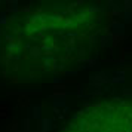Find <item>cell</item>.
<instances>
[{
	"instance_id": "6da1fadb",
	"label": "cell",
	"mask_w": 132,
	"mask_h": 132,
	"mask_svg": "<svg viewBox=\"0 0 132 132\" xmlns=\"http://www.w3.org/2000/svg\"><path fill=\"white\" fill-rule=\"evenodd\" d=\"M65 132H132V102H105L92 107Z\"/></svg>"
}]
</instances>
